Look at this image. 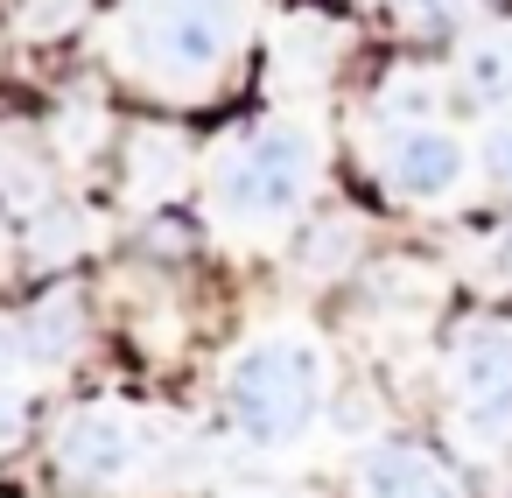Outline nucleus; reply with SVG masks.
<instances>
[{
  "mask_svg": "<svg viewBox=\"0 0 512 498\" xmlns=\"http://www.w3.org/2000/svg\"><path fill=\"white\" fill-rule=\"evenodd\" d=\"M316 400H323V358L302 337H267L232 365V414L260 449L295 442L316 421Z\"/></svg>",
  "mask_w": 512,
  "mask_h": 498,
  "instance_id": "obj_1",
  "label": "nucleus"
},
{
  "mask_svg": "<svg viewBox=\"0 0 512 498\" xmlns=\"http://www.w3.org/2000/svg\"><path fill=\"white\" fill-rule=\"evenodd\" d=\"M309 176H316V148L302 127H267L253 134L225 176H218V204L232 225H267V218H288L302 197H309Z\"/></svg>",
  "mask_w": 512,
  "mask_h": 498,
  "instance_id": "obj_2",
  "label": "nucleus"
},
{
  "mask_svg": "<svg viewBox=\"0 0 512 498\" xmlns=\"http://www.w3.org/2000/svg\"><path fill=\"white\" fill-rule=\"evenodd\" d=\"M232 43H239V0H141L134 8V50L176 78L225 64Z\"/></svg>",
  "mask_w": 512,
  "mask_h": 498,
  "instance_id": "obj_3",
  "label": "nucleus"
},
{
  "mask_svg": "<svg viewBox=\"0 0 512 498\" xmlns=\"http://www.w3.org/2000/svg\"><path fill=\"white\" fill-rule=\"evenodd\" d=\"M456 400H463V435L477 449L512 442V330L477 323L456 344Z\"/></svg>",
  "mask_w": 512,
  "mask_h": 498,
  "instance_id": "obj_4",
  "label": "nucleus"
},
{
  "mask_svg": "<svg viewBox=\"0 0 512 498\" xmlns=\"http://www.w3.org/2000/svg\"><path fill=\"white\" fill-rule=\"evenodd\" d=\"M386 176H393V190H400V197L435 204V197H449V190L463 183V148H456V134L407 127V134L386 148Z\"/></svg>",
  "mask_w": 512,
  "mask_h": 498,
  "instance_id": "obj_5",
  "label": "nucleus"
},
{
  "mask_svg": "<svg viewBox=\"0 0 512 498\" xmlns=\"http://www.w3.org/2000/svg\"><path fill=\"white\" fill-rule=\"evenodd\" d=\"M57 463H64L71 477H85V484H106V477H120V470L134 463V435H127L120 414L85 407V414L64 421V435H57Z\"/></svg>",
  "mask_w": 512,
  "mask_h": 498,
  "instance_id": "obj_6",
  "label": "nucleus"
},
{
  "mask_svg": "<svg viewBox=\"0 0 512 498\" xmlns=\"http://www.w3.org/2000/svg\"><path fill=\"white\" fill-rule=\"evenodd\" d=\"M365 498H456V484L428 449L386 442V449L365 456Z\"/></svg>",
  "mask_w": 512,
  "mask_h": 498,
  "instance_id": "obj_7",
  "label": "nucleus"
},
{
  "mask_svg": "<svg viewBox=\"0 0 512 498\" xmlns=\"http://www.w3.org/2000/svg\"><path fill=\"white\" fill-rule=\"evenodd\" d=\"M78 323H85V302H78L71 288H57L50 302L29 309V323H22V351H29L36 365H64V358L78 351Z\"/></svg>",
  "mask_w": 512,
  "mask_h": 498,
  "instance_id": "obj_8",
  "label": "nucleus"
},
{
  "mask_svg": "<svg viewBox=\"0 0 512 498\" xmlns=\"http://www.w3.org/2000/svg\"><path fill=\"white\" fill-rule=\"evenodd\" d=\"M463 85H470V99H484V106H505V99H512V36H491V43H477V50L463 57Z\"/></svg>",
  "mask_w": 512,
  "mask_h": 498,
  "instance_id": "obj_9",
  "label": "nucleus"
},
{
  "mask_svg": "<svg viewBox=\"0 0 512 498\" xmlns=\"http://www.w3.org/2000/svg\"><path fill=\"white\" fill-rule=\"evenodd\" d=\"M176 162H183V148H176V141H141V169H134V176H141V190H148V183H155V190H169Z\"/></svg>",
  "mask_w": 512,
  "mask_h": 498,
  "instance_id": "obj_10",
  "label": "nucleus"
},
{
  "mask_svg": "<svg viewBox=\"0 0 512 498\" xmlns=\"http://www.w3.org/2000/svg\"><path fill=\"white\" fill-rule=\"evenodd\" d=\"M64 218H71V211H50V225L36 218V253H43V260H64V253L85 239V232H78V225H64Z\"/></svg>",
  "mask_w": 512,
  "mask_h": 498,
  "instance_id": "obj_11",
  "label": "nucleus"
},
{
  "mask_svg": "<svg viewBox=\"0 0 512 498\" xmlns=\"http://www.w3.org/2000/svg\"><path fill=\"white\" fill-rule=\"evenodd\" d=\"M71 15H78V0H29V29H36V36L71 29Z\"/></svg>",
  "mask_w": 512,
  "mask_h": 498,
  "instance_id": "obj_12",
  "label": "nucleus"
},
{
  "mask_svg": "<svg viewBox=\"0 0 512 498\" xmlns=\"http://www.w3.org/2000/svg\"><path fill=\"white\" fill-rule=\"evenodd\" d=\"M484 169H491L498 190H512V127H498V134L484 141Z\"/></svg>",
  "mask_w": 512,
  "mask_h": 498,
  "instance_id": "obj_13",
  "label": "nucleus"
},
{
  "mask_svg": "<svg viewBox=\"0 0 512 498\" xmlns=\"http://www.w3.org/2000/svg\"><path fill=\"white\" fill-rule=\"evenodd\" d=\"M400 8H407L414 29H449L456 22V0H400Z\"/></svg>",
  "mask_w": 512,
  "mask_h": 498,
  "instance_id": "obj_14",
  "label": "nucleus"
},
{
  "mask_svg": "<svg viewBox=\"0 0 512 498\" xmlns=\"http://www.w3.org/2000/svg\"><path fill=\"white\" fill-rule=\"evenodd\" d=\"M8 358H15V351H8V337H0V372H8Z\"/></svg>",
  "mask_w": 512,
  "mask_h": 498,
  "instance_id": "obj_15",
  "label": "nucleus"
}]
</instances>
